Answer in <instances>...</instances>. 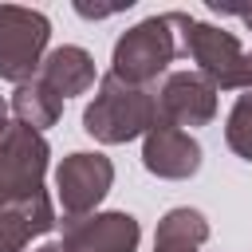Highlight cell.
I'll return each instance as SVG.
<instances>
[{
  "label": "cell",
  "mask_w": 252,
  "mask_h": 252,
  "mask_svg": "<svg viewBox=\"0 0 252 252\" xmlns=\"http://www.w3.org/2000/svg\"><path fill=\"white\" fill-rule=\"evenodd\" d=\"M83 122H87V134L102 142H126L146 126H158V98H150L146 91H134V83H122L118 75H106Z\"/></svg>",
  "instance_id": "6da1fadb"
},
{
  "label": "cell",
  "mask_w": 252,
  "mask_h": 252,
  "mask_svg": "<svg viewBox=\"0 0 252 252\" xmlns=\"http://www.w3.org/2000/svg\"><path fill=\"white\" fill-rule=\"evenodd\" d=\"M173 16V12H169ZM169 16H154V20H142L138 28H130L118 47H114V75L122 83H142V79H154L177 51H181V39L177 24H169Z\"/></svg>",
  "instance_id": "7a4b0ae2"
},
{
  "label": "cell",
  "mask_w": 252,
  "mask_h": 252,
  "mask_svg": "<svg viewBox=\"0 0 252 252\" xmlns=\"http://www.w3.org/2000/svg\"><path fill=\"white\" fill-rule=\"evenodd\" d=\"M47 32L51 24L43 12L0 4V75L12 83H24L28 75H35Z\"/></svg>",
  "instance_id": "3957f363"
},
{
  "label": "cell",
  "mask_w": 252,
  "mask_h": 252,
  "mask_svg": "<svg viewBox=\"0 0 252 252\" xmlns=\"http://www.w3.org/2000/svg\"><path fill=\"white\" fill-rule=\"evenodd\" d=\"M43 158H47V146L28 126L8 130L0 138V209L16 205V201H28V197L39 193Z\"/></svg>",
  "instance_id": "277c9868"
},
{
  "label": "cell",
  "mask_w": 252,
  "mask_h": 252,
  "mask_svg": "<svg viewBox=\"0 0 252 252\" xmlns=\"http://www.w3.org/2000/svg\"><path fill=\"white\" fill-rule=\"evenodd\" d=\"M63 224H67V252H134L138 244V220L126 213L63 220Z\"/></svg>",
  "instance_id": "5b68a950"
},
{
  "label": "cell",
  "mask_w": 252,
  "mask_h": 252,
  "mask_svg": "<svg viewBox=\"0 0 252 252\" xmlns=\"http://www.w3.org/2000/svg\"><path fill=\"white\" fill-rule=\"evenodd\" d=\"M106 185H110V161L98 154H71L59 165V197L71 217L91 209L106 193Z\"/></svg>",
  "instance_id": "8992f818"
},
{
  "label": "cell",
  "mask_w": 252,
  "mask_h": 252,
  "mask_svg": "<svg viewBox=\"0 0 252 252\" xmlns=\"http://www.w3.org/2000/svg\"><path fill=\"white\" fill-rule=\"evenodd\" d=\"M146 165L154 173H165V177H185L201 165V150L189 134L173 130V126H154L150 142H146Z\"/></svg>",
  "instance_id": "52a82bcc"
},
{
  "label": "cell",
  "mask_w": 252,
  "mask_h": 252,
  "mask_svg": "<svg viewBox=\"0 0 252 252\" xmlns=\"http://www.w3.org/2000/svg\"><path fill=\"white\" fill-rule=\"evenodd\" d=\"M158 110H165L177 122H205L213 114V87L201 75H169L158 98Z\"/></svg>",
  "instance_id": "ba28073f"
},
{
  "label": "cell",
  "mask_w": 252,
  "mask_h": 252,
  "mask_svg": "<svg viewBox=\"0 0 252 252\" xmlns=\"http://www.w3.org/2000/svg\"><path fill=\"white\" fill-rule=\"evenodd\" d=\"M91 79H94V63H91V55H87L83 47H59V51L47 55V63H43V79H39V83H47V87L63 98V94H79Z\"/></svg>",
  "instance_id": "9c48e42d"
},
{
  "label": "cell",
  "mask_w": 252,
  "mask_h": 252,
  "mask_svg": "<svg viewBox=\"0 0 252 252\" xmlns=\"http://www.w3.org/2000/svg\"><path fill=\"white\" fill-rule=\"evenodd\" d=\"M16 114L24 118L28 130H39V126H51L55 114H59V94L47 87V83H32V87H20L16 91Z\"/></svg>",
  "instance_id": "30bf717a"
},
{
  "label": "cell",
  "mask_w": 252,
  "mask_h": 252,
  "mask_svg": "<svg viewBox=\"0 0 252 252\" xmlns=\"http://www.w3.org/2000/svg\"><path fill=\"white\" fill-rule=\"evenodd\" d=\"M189 232H205L201 213H193V209H173V213L165 217L161 232H158V252H193Z\"/></svg>",
  "instance_id": "8fae6325"
},
{
  "label": "cell",
  "mask_w": 252,
  "mask_h": 252,
  "mask_svg": "<svg viewBox=\"0 0 252 252\" xmlns=\"http://www.w3.org/2000/svg\"><path fill=\"white\" fill-rule=\"evenodd\" d=\"M228 142L252 161V94H244L228 118Z\"/></svg>",
  "instance_id": "7c38bea8"
},
{
  "label": "cell",
  "mask_w": 252,
  "mask_h": 252,
  "mask_svg": "<svg viewBox=\"0 0 252 252\" xmlns=\"http://www.w3.org/2000/svg\"><path fill=\"white\" fill-rule=\"evenodd\" d=\"M39 252H63V248H59V244H47V248H39Z\"/></svg>",
  "instance_id": "4fadbf2b"
}]
</instances>
